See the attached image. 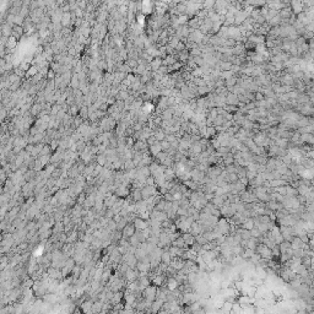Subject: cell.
<instances>
[{
  "label": "cell",
  "mask_w": 314,
  "mask_h": 314,
  "mask_svg": "<svg viewBox=\"0 0 314 314\" xmlns=\"http://www.w3.org/2000/svg\"><path fill=\"white\" fill-rule=\"evenodd\" d=\"M258 173L257 172H254V171H247V173H245V177L248 178V181H252V179L255 177Z\"/></svg>",
  "instance_id": "f907efd6"
},
{
  "label": "cell",
  "mask_w": 314,
  "mask_h": 314,
  "mask_svg": "<svg viewBox=\"0 0 314 314\" xmlns=\"http://www.w3.org/2000/svg\"><path fill=\"white\" fill-rule=\"evenodd\" d=\"M122 232V237L123 238H126V239H129L133 234H135V232H136V228H135V226L133 225V223H130V222H128L126 223V225L123 227V229L120 231Z\"/></svg>",
  "instance_id": "7a4b0ae2"
},
{
  "label": "cell",
  "mask_w": 314,
  "mask_h": 314,
  "mask_svg": "<svg viewBox=\"0 0 314 314\" xmlns=\"http://www.w3.org/2000/svg\"><path fill=\"white\" fill-rule=\"evenodd\" d=\"M145 184H146V185H156L155 177H153V176H148V177H146V179H145Z\"/></svg>",
  "instance_id": "7dc6e473"
},
{
  "label": "cell",
  "mask_w": 314,
  "mask_h": 314,
  "mask_svg": "<svg viewBox=\"0 0 314 314\" xmlns=\"http://www.w3.org/2000/svg\"><path fill=\"white\" fill-rule=\"evenodd\" d=\"M130 194V191H129V189L126 188V186H123V185H118L117 186V189H115V195L118 196V198H126Z\"/></svg>",
  "instance_id": "9c48e42d"
},
{
  "label": "cell",
  "mask_w": 314,
  "mask_h": 314,
  "mask_svg": "<svg viewBox=\"0 0 314 314\" xmlns=\"http://www.w3.org/2000/svg\"><path fill=\"white\" fill-rule=\"evenodd\" d=\"M238 181L241 182L243 185H245V186H248V184H249V181H248V178H247V177H242V178H239Z\"/></svg>",
  "instance_id": "9f6ffc18"
},
{
  "label": "cell",
  "mask_w": 314,
  "mask_h": 314,
  "mask_svg": "<svg viewBox=\"0 0 314 314\" xmlns=\"http://www.w3.org/2000/svg\"><path fill=\"white\" fill-rule=\"evenodd\" d=\"M5 267H6V263L4 261V263H1V264H0V270H4Z\"/></svg>",
  "instance_id": "91938a15"
},
{
  "label": "cell",
  "mask_w": 314,
  "mask_h": 314,
  "mask_svg": "<svg viewBox=\"0 0 314 314\" xmlns=\"http://www.w3.org/2000/svg\"><path fill=\"white\" fill-rule=\"evenodd\" d=\"M166 288L167 290H169V291H174V290H177V287H178V285H179V282L177 281V279L174 277V276H168V277L166 279Z\"/></svg>",
  "instance_id": "8992f818"
},
{
  "label": "cell",
  "mask_w": 314,
  "mask_h": 314,
  "mask_svg": "<svg viewBox=\"0 0 314 314\" xmlns=\"http://www.w3.org/2000/svg\"><path fill=\"white\" fill-rule=\"evenodd\" d=\"M236 84H237V75H233L232 77L225 80V86L226 87H233Z\"/></svg>",
  "instance_id": "f546056e"
},
{
  "label": "cell",
  "mask_w": 314,
  "mask_h": 314,
  "mask_svg": "<svg viewBox=\"0 0 314 314\" xmlns=\"http://www.w3.org/2000/svg\"><path fill=\"white\" fill-rule=\"evenodd\" d=\"M47 274H48L49 277H50V279H53V280H58V279L63 277V276H62V271L59 270L58 267H55V266H50V267H48Z\"/></svg>",
  "instance_id": "52a82bcc"
},
{
  "label": "cell",
  "mask_w": 314,
  "mask_h": 314,
  "mask_svg": "<svg viewBox=\"0 0 314 314\" xmlns=\"http://www.w3.org/2000/svg\"><path fill=\"white\" fill-rule=\"evenodd\" d=\"M210 203L214 205V206H216V207H220L223 203H225V200L222 199V196L221 195H215L214 198H212V200L210 201Z\"/></svg>",
  "instance_id": "44dd1931"
},
{
  "label": "cell",
  "mask_w": 314,
  "mask_h": 314,
  "mask_svg": "<svg viewBox=\"0 0 314 314\" xmlns=\"http://www.w3.org/2000/svg\"><path fill=\"white\" fill-rule=\"evenodd\" d=\"M140 191H141V196H143V200H146V199H148L150 196H153V195H156L157 193V188H156V185H144L143 188L140 189Z\"/></svg>",
  "instance_id": "6da1fadb"
},
{
  "label": "cell",
  "mask_w": 314,
  "mask_h": 314,
  "mask_svg": "<svg viewBox=\"0 0 314 314\" xmlns=\"http://www.w3.org/2000/svg\"><path fill=\"white\" fill-rule=\"evenodd\" d=\"M243 249L244 248L241 247L239 244H234V245H232V254H233V255H241Z\"/></svg>",
  "instance_id": "836d02e7"
},
{
  "label": "cell",
  "mask_w": 314,
  "mask_h": 314,
  "mask_svg": "<svg viewBox=\"0 0 314 314\" xmlns=\"http://www.w3.org/2000/svg\"><path fill=\"white\" fill-rule=\"evenodd\" d=\"M92 303H93V301H85L84 303L81 304V310L84 312V313H88V312H91Z\"/></svg>",
  "instance_id": "cb8c5ba5"
},
{
  "label": "cell",
  "mask_w": 314,
  "mask_h": 314,
  "mask_svg": "<svg viewBox=\"0 0 314 314\" xmlns=\"http://www.w3.org/2000/svg\"><path fill=\"white\" fill-rule=\"evenodd\" d=\"M290 7H291V10H292L293 15H298L300 12L303 11L304 5L302 3V0H291V1H290Z\"/></svg>",
  "instance_id": "3957f363"
},
{
  "label": "cell",
  "mask_w": 314,
  "mask_h": 314,
  "mask_svg": "<svg viewBox=\"0 0 314 314\" xmlns=\"http://www.w3.org/2000/svg\"><path fill=\"white\" fill-rule=\"evenodd\" d=\"M102 302L101 301H95L93 303H92V308H91V312H93V313H100L101 310H102Z\"/></svg>",
  "instance_id": "4316f807"
},
{
  "label": "cell",
  "mask_w": 314,
  "mask_h": 314,
  "mask_svg": "<svg viewBox=\"0 0 314 314\" xmlns=\"http://www.w3.org/2000/svg\"><path fill=\"white\" fill-rule=\"evenodd\" d=\"M157 71H158L160 74H162V75H166V74H167V66L166 65H161Z\"/></svg>",
  "instance_id": "db71d44e"
},
{
  "label": "cell",
  "mask_w": 314,
  "mask_h": 314,
  "mask_svg": "<svg viewBox=\"0 0 314 314\" xmlns=\"http://www.w3.org/2000/svg\"><path fill=\"white\" fill-rule=\"evenodd\" d=\"M125 64L128 65L130 69H135L136 66L139 65V64H138V60H136V59H134V58H128V59L125 60Z\"/></svg>",
  "instance_id": "1f68e13d"
},
{
  "label": "cell",
  "mask_w": 314,
  "mask_h": 314,
  "mask_svg": "<svg viewBox=\"0 0 314 314\" xmlns=\"http://www.w3.org/2000/svg\"><path fill=\"white\" fill-rule=\"evenodd\" d=\"M301 141L302 144H308V145H313L314 143V138H313V134L312 133H303L301 134Z\"/></svg>",
  "instance_id": "30bf717a"
},
{
  "label": "cell",
  "mask_w": 314,
  "mask_h": 314,
  "mask_svg": "<svg viewBox=\"0 0 314 314\" xmlns=\"http://www.w3.org/2000/svg\"><path fill=\"white\" fill-rule=\"evenodd\" d=\"M128 241H129V244H130V245H134V247H136V248H138L139 244H140V242H139V239H138L136 234H133V236L128 239Z\"/></svg>",
  "instance_id": "ab89813d"
},
{
  "label": "cell",
  "mask_w": 314,
  "mask_h": 314,
  "mask_svg": "<svg viewBox=\"0 0 314 314\" xmlns=\"http://www.w3.org/2000/svg\"><path fill=\"white\" fill-rule=\"evenodd\" d=\"M190 17L188 16V15H179L178 16V24L179 25H186V22H188V20H189Z\"/></svg>",
  "instance_id": "f35d334b"
},
{
  "label": "cell",
  "mask_w": 314,
  "mask_h": 314,
  "mask_svg": "<svg viewBox=\"0 0 314 314\" xmlns=\"http://www.w3.org/2000/svg\"><path fill=\"white\" fill-rule=\"evenodd\" d=\"M239 226H241L242 228H244V229H247V231H250V229L254 228V219L253 217H247Z\"/></svg>",
  "instance_id": "4fadbf2b"
},
{
  "label": "cell",
  "mask_w": 314,
  "mask_h": 314,
  "mask_svg": "<svg viewBox=\"0 0 314 314\" xmlns=\"http://www.w3.org/2000/svg\"><path fill=\"white\" fill-rule=\"evenodd\" d=\"M172 195H173V199H174V200H178V201L183 198V194H182L181 191H176L174 194H172Z\"/></svg>",
  "instance_id": "11a10c76"
},
{
  "label": "cell",
  "mask_w": 314,
  "mask_h": 314,
  "mask_svg": "<svg viewBox=\"0 0 314 314\" xmlns=\"http://www.w3.org/2000/svg\"><path fill=\"white\" fill-rule=\"evenodd\" d=\"M162 304H163V301L162 300H160V298H156V300L151 303V312L152 313H158V310L161 309V307H162Z\"/></svg>",
  "instance_id": "2e32d148"
},
{
  "label": "cell",
  "mask_w": 314,
  "mask_h": 314,
  "mask_svg": "<svg viewBox=\"0 0 314 314\" xmlns=\"http://www.w3.org/2000/svg\"><path fill=\"white\" fill-rule=\"evenodd\" d=\"M195 242H196L198 244H200V245H204L207 241H206V238L203 236V233H199V234L195 236Z\"/></svg>",
  "instance_id": "8d00e7d4"
},
{
  "label": "cell",
  "mask_w": 314,
  "mask_h": 314,
  "mask_svg": "<svg viewBox=\"0 0 314 314\" xmlns=\"http://www.w3.org/2000/svg\"><path fill=\"white\" fill-rule=\"evenodd\" d=\"M24 160H25V158H24L22 156H19V157H17V160H16V166H20V164H21L22 162H24Z\"/></svg>",
  "instance_id": "6f0895ef"
},
{
  "label": "cell",
  "mask_w": 314,
  "mask_h": 314,
  "mask_svg": "<svg viewBox=\"0 0 314 314\" xmlns=\"http://www.w3.org/2000/svg\"><path fill=\"white\" fill-rule=\"evenodd\" d=\"M96 161H97V164H100V166H104V164L107 163V156L104 153H98L96 156Z\"/></svg>",
  "instance_id": "d4e9b609"
},
{
  "label": "cell",
  "mask_w": 314,
  "mask_h": 314,
  "mask_svg": "<svg viewBox=\"0 0 314 314\" xmlns=\"http://www.w3.org/2000/svg\"><path fill=\"white\" fill-rule=\"evenodd\" d=\"M221 310L226 312V313H231V310H232V303L228 302V301H225V302H223V305H222Z\"/></svg>",
  "instance_id": "74e56055"
},
{
  "label": "cell",
  "mask_w": 314,
  "mask_h": 314,
  "mask_svg": "<svg viewBox=\"0 0 314 314\" xmlns=\"http://www.w3.org/2000/svg\"><path fill=\"white\" fill-rule=\"evenodd\" d=\"M133 225L135 226V228H136V229H141V231L148 227V223H147V221L143 220L141 217H139V216H136V217L134 219V221H133Z\"/></svg>",
  "instance_id": "ba28073f"
},
{
  "label": "cell",
  "mask_w": 314,
  "mask_h": 314,
  "mask_svg": "<svg viewBox=\"0 0 314 314\" xmlns=\"http://www.w3.org/2000/svg\"><path fill=\"white\" fill-rule=\"evenodd\" d=\"M223 120H225V119H223L222 115H217L216 118H214V126L215 125H222Z\"/></svg>",
  "instance_id": "c3c4849f"
},
{
  "label": "cell",
  "mask_w": 314,
  "mask_h": 314,
  "mask_svg": "<svg viewBox=\"0 0 314 314\" xmlns=\"http://www.w3.org/2000/svg\"><path fill=\"white\" fill-rule=\"evenodd\" d=\"M291 243V248H292V250L293 249H298V248H301L302 247V244H303V242H302V239L298 237V236H295L293 238H292V241L290 242Z\"/></svg>",
  "instance_id": "e0dca14e"
},
{
  "label": "cell",
  "mask_w": 314,
  "mask_h": 314,
  "mask_svg": "<svg viewBox=\"0 0 314 314\" xmlns=\"http://www.w3.org/2000/svg\"><path fill=\"white\" fill-rule=\"evenodd\" d=\"M148 64H150V69H151V71H157L160 66L162 65V59H161L160 57H156V58H153Z\"/></svg>",
  "instance_id": "7c38bea8"
},
{
  "label": "cell",
  "mask_w": 314,
  "mask_h": 314,
  "mask_svg": "<svg viewBox=\"0 0 314 314\" xmlns=\"http://www.w3.org/2000/svg\"><path fill=\"white\" fill-rule=\"evenodd\" d=\"M130 196H131V199H133L134 203H138V201L143 200V196H141V191H140V189H134V191L130 194Z\"/></svg>",
  "instance_id": "7402d4cb"
},
{
  "label": "cell",
  "mask_w": 314,
  "mask_h": 314,
  "mask_svg": "<svg viewBox=\"0 0 314 314\" xmlns=\"http://www.w3.org/2000/svg\"><path fill=\"white\" fill-rule=\"evenodd\" d=\"M148 151H150V153H151L152 157H155L160 151H162L161 145H160V141H157L156 144H153V145H151V146H148Z\"/></svg>",
  "instance_id": "ac0fdd59"
},
{
  "label": "cell",
  "mask_w": 314,
  "mask_h": 314,
  "mask_svg": "<svg viewBox=\"0 0 314 314\" xmlns=\"http://www.w3.org/2000/svg\"><path fill=\"white\" fill-rule=\"evenodd\" d=\"M156 143H157V140H156V138H155L153 135L148 136V138L146 139V144H147L148 146H151V145H153V144H156Z\"/></svg>",
  "instance_id": "816d5d0a"
},
{
  "label": "cell",
  "mask_w": 314,
  "mask_h": 314,
  "mask_svg": "<svg viewBox=\"0 0 314 314\" xmlns=\"http://www.w3.org/2000/svg\"><path fill=\"white\" fill-rule=\"evenodd\" d=\"M177 216H188V209L179 206L178 210H177Z\"/></svg>",
  "instance_id": "b9f144b4"
},
{
  "label": "cell",
  "mask_w": 314,
  "mask_h": 314,
  "mask_svg": "<svg viewBox=\"0 0 314 314\" xmlns=\"http://www.w3.org/2000/svg\"><path fill=\"white\" fill-rule=\"evenodd\" d=\"M160 145H161V148H162V151H164L166 152L168 148L171 147V143H168V141L164 139V140H162V141H160Z\"/></svg>",
  "instance_id": "60d3db41"
},
{
  "label": "cell",
  "mask_w": 314,
  "mask_h": 314,
  "mask_svg": "<svg viewBox=\"0 0 314 314\" xmlns=\"http://www.w3.org/2000/svg\"><path fill=\"white\" fill-rule=\"evenodd\" d=\"M124 277H125V280L128 281V282H133V281L138 280V277H139V271L136 270L135 267H129L128 270L124 272Z\"/></svg>",
  "instance_id": "277c9868"
},
{
  "label": "cell",
  "mask_w": 314,
  "mask_h": 314,
  "mask_svg": "<svg viewBox=\"0 0 314 314\" xmlns=\"http://www.w3.org/2000/svg\"><path fill=\"white\" fill-rule=\"evenodd\" d=\"M263 100H265V96L261 93L259 90L254 92V101H263Z\"/></svg>",
  "instance_id": "bcb514c9"
},
{
  "label": "cell",
  "mask_w": 314,
  "mask_h": 314,
  "mask_svg": "<svg viewBox=\"0 0 314 314\" xmlns=\"http://www.w3.org/2000/svg\"><path fill=\"white\" fill-rule=\"evenodd\" d=\"M19 249H21V250H26V249H27V243H21L20 247H19Z\"/></svg>",
  "instance_id": "680465c9"
},
{
  "label": "cell",
  "mask_w": 314,
  "mask_h": 314,
  "mask_svg": "<svg viewBox=\"0 0 314 314\" xmlns=\"http://www.w3.org/2000/svg\"><path fill=\"white\" fill-rule=\"evenodd\" d=\"M135 269L139 271V274H148L151 267H150V263H146V261H143V260H138Z\"/></svg>",
  "instance_id": "5b68a950"
},
{
  "label": "cell",
  "mask_w": 314,
  "mask_h": 314,
  "mask_svg": "<svg viewBox=\"0 0 314 314\" xmlns=\"http://www.w3.org/2000/svg\"><path fill=\"white\" fill-rule=\"evenodd\" d=\"M216 134H217V133H216L214 125L212 126H207V128H206V135H205V138L206 139H211V138H214L216 135Z\"/></svg>",
  "instance_id": "4dcf8cb0"
},
{
  "label": "cell",
  "mask_w": 314,
  "mask_h": 314,
  "mask_svg": "<svg viewBox=\"0 0 314 314\" xmlns=\"http://www.w3.org/2000/svg\"><path fill=\"white\" fill-rule=\"evenodd\" d=\"M50 152H52V148H50L49 144H44L41 152H39V155L41 156H47V155H50Z\"/></svg>",
  "instance_id": "e575fe53"
},
{
  "label": "cell",
  "mask_w": 314,
  "mask_h": 314,
  "mask_svg": "<svg viewBox=\"0 0 314 314\" xmlns=\"http://www.w3.org/2000/svg\"><path fill=\"white\" fill-rule=\"evenodd\" d=\"M225 102L226 104H232V106H237L238 104V97L237 95L232 93V92H228L227 96L225 97Z\"/></svg>",
  "instance_id": "8fae6325"
},
{
  "label": "cell",
  "mask_w": 314,
  "mask_h": 314,
  "mask_svg": "<svg viewBox=\"0 0 314 314\" xmlns=\"http://www.w3.org/2000/svg\"><path fill=\"white\" fill-rule=\"evenodd\" d=\"M164 139H166V140L168 141V143H173L174 140H177V138H176V135H174V134H167V135H166V138H164Z\"/></svg>",
  "instance_id": "f5cc1de1"
},
{
  "label": "cell",
  "mask_w": 314,
  "mask_h": 314,
  "mask_svg": "<svg viewBox=\"0 0 314 314\" xmlns=\"http://www.w3.org/2000/svg\"><path fill=\"white\" fill-rule=\"evenodd\" d=\"M171 259H172V258H171V255H169L168 250H163L162 254H161V263H164V264L169 265Z\"/></svg>",
  "instance_id": "603a6c76"
},
{
  "label": "cell",
  "mask_w": 314,
  "mask_h": 314,
  "mask_svg": "<svg viewBox=\"0 0 314 314\" xmlns=\"http://www.w3.org/2000/svg\"><path fill=\"white\" fill-rule=\"evenodd\" d=\"M182 238L184 239V242L186 245H191L195 243V236H193L190 232H185V233H182Z\"/></svg>",
  "instance_id": "5bb4252c"
},
{
  "label": "cell",
  "mask_w": 314,
  "mask_h": 314,
  "mask_svg": "<svg viewBox=\"0 0 314 314\" xmlns=\"http://www.w3.org/2000/svg\"><path fill=\"white\" fill-rule=\"evenodd\" d=\"M39 69L37 68V66H29V69L27 70V74H26V76L27 77H34L37 74H38Z\"/></svg>",
  "instance_id": "83f0119b"
},
{
  "label": "cell",
  "mask_w": 314,
  "mask_h": 314,
  "mask_svg": "<svg viewBox=\"0 0 314 314\" xmlns=\"http://www.w3.org/2000/svg\"><path fill=\"white\" fill-rule=\"evenodd\" d=\"M313 129H314V126L308 124V125H304V126H301V128H298L297 131L300 133V134H303V133H312L313 134Z\"/></svg>",
  "instance_id": "f1b7e54d"
},
{
  "label": "cell",
  "mask_w": 314,
  "mask_h": 314,
  "mask_svg": "<svg viewBox=\"0 0 314 314\" xmlns=\"http://www.w3.org/2000/svg\"><path fill=\"white\" fill-rule=\"evenodd\" d=\"M298 195V191H297V188L295 186L287 184L286 185V196H297Z\"/></svg>",
  "instance_id": "d6986e66"
},
{
  "label": "cell",
  "mask_w": 314,
  "mask_h": 314,
  "mask_svg": "<svg viewBox=\"0 0 314 314\" xmlns=\"http://www.w3.org/2000/svg\"><path fill=\"white\" fill-rule=\"evenodd\" d=\"M234 75V74L231 71V70H225V71H221V74H220V77L221 79H223V80H227V79H229V77H232Z\"/></svg>",
  "instance_id": "d590c367"
},
{
  "label": "cell",
  "mask_w": 314,
  "mask_h": 314,
  "mask_svg": "<svg viewBox=\"0 0 314 314\" xmlns=\"http://www.w3.org/2000/svg\"><path fill=\"white\" fill-rule=\"evenodd\" d=\"M46 76H47V80L50 81V80H54L55 76H57V72L53 70V69H48L47 74H46Z\"/></svg>",
  "instance_id": "7bdbcfd3"
},
{
  "label": "cell",
  "mask_w": 314,
  "mask_h": 314,
  "mask_svg": "<svg viewBox=\"0 0 314 314\" xmlns=\"http://www.w3.org/2000/svg\"><path fill=\"white\" fill-rule=\"evenodd\" d=\"M189 55H190V57H199V55H201V50H200V48H199V47H195V48L190 49V50H189Z\"/></svg>",
  "instance_id": "ee69618b"
},
{
  "label": "cell",
  "mask_w": 314,
  "mask_h": 314,
  "mask_svg": "<svg viewBox=\"0 0 314 314\" xmlns=\"http://www.w3.org/2000/svg\"><path fill=\"white\" fill-rule=\"evenodd\" d=\"M85 200H86V195L84 193H80V195H79V198L76 199V203L79 204V205H82L85 203Z\"/></svg>",
  "instance_id": "681fc988"
},
{
  "label": "cell",
  "mask_w": 314,
  "mask_h": 314,
  "mask_svg": "<svg viewBox=\"0 0 314 314\" xmlns=\"http://www.w3.org/2000/svg\"><path fill=\"white\" fill-rule=\"evenodd\" d=\"M16 38H15V37H10L9 38V41H7V43H6V46L9 47L10 49H14L15 47H16Z\"/></svg>",
  "instance_id": "f6af8a7d"
},
{
  "label": "cell",
  "mask_w": 314,
  "mask_h": 314,
  "mask_svg": "<svg viewBox=\"0 0 314 314\" xmlns=\"http://www.w3.org/2000/svg\"><path fill=\"white\" fill-rule=\"evenodd\" d=\"M153 136L156 138L157 141H162V140H164V138H166V133L163 131V129L158 128L157 130L153 131Z\"/></svg>",
  "instance_id": "ffe728a7"
},
{
  "label": "cell",
  "mask_w": 314,
  "mask_h": 314,
  "mask_svg": "<svg viewBox=\"0 0 314 314\" xmlns=\"http://www.w3.org/2000/svg\"><path fill=\"white\" fill-rule=\"evenodd\" d=\"M237 181H238L237 173H228L225 182H226V183H229V184H232V183H236Z\"/></svg>",
  "instance_id": "d6a6232c"
},
{
  "label": "cell",
  "mask_w": 314,
  "mask_h": 314,
  "mask_svg": "<svg viewBox=\"0 0 314 314\" xmlns=\"http://www.w3.org/2000/svg\"><path fill=\"white\" fill-rule=\"evenodd\" d=\"M172 245H174V247H178V248H184V249H189V245H186L185 242H184V239L182 238V234L179 236L177 239H174L173 242L171 243Z\"/></svg>",
  "instance_id": "9a60e30c"
},
{
  "label": "cell",
  "mask_w": 314,
  "mask_h": 314,
  "mask_svg": "<svg viewBox=\"0 0 314 314\" xmlns=\"http://www.w3.org/2000/svg\"><path fill=\"white\" fill-rule=\"evenodd\" d=\"M70 14L69 12H64L63 14V16H62V20H60V22H62V26H64V27H68L69 26V24H70Z\"/></svg>",
  "instance_id": "484cf974"
}]
</instances>
